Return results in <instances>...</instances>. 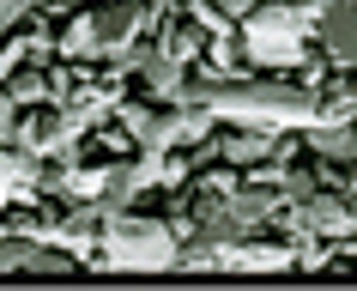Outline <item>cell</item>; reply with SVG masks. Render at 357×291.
Listing matches in <instances>:
<instances>
[{"mask_svg":"<svg viewBox=\"0 0 357 291\" xmlns=\"http://www.w3.org/2000/svg\"><path fill=\"white\" fill-rule=\"evenodd\" d=\"M103 255L115 267H169L176 261V237L164 225H151V218H109Z\"/></svg>","mask_w":357,"mask_h":291,"instance_id":"obj_1","label":"cell"},{"mask_svg":"<svg viewBox=\"0 0 357 291\" xmlns=\"http://www.w3.org/2000/svg\"><path fill=\"white\" fill-rule=\"evenodd\" d=\"M97 37H103V31H97V19H79L73 31L61 37V55H97Z\"/></svg>","mask_w":357,"mask_h":291,"instance_id":"obj_2","label":"cell"},{"mask_svg":"<svg viewBox=\"0 0 357 291\" xmlns=\"http://www.w3.org/2000/svg\"><path fill=\"white\" fill-rule=\"evenodd\" d=\"M6 91L19 97V103H43V97H49V79H43V73H19Z\"/></svg>","mask_w":357,"mask_h":291,"instance_id":"obj_3","label":"cell"},{"mask_svg":"<svg viewBox=\"0 0 357 291\" xmlns=\"http://www.w3.org/2000/svg\"><path fill=\"white\" fill-rule=\"evenodd\" d=\"M13 128H19V97L0 91V140H13Z\"/></svg>","mask_w":357,"mask_h":291,"instance_id":"obj_4","label":"cell"}]
</instances>
